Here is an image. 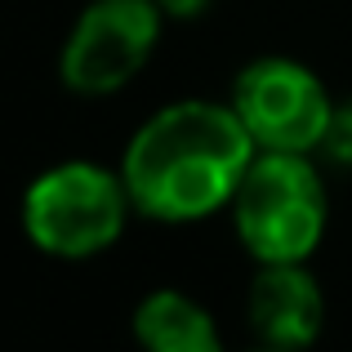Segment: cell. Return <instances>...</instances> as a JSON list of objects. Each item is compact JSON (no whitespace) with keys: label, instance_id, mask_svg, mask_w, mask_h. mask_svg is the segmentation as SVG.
<instances>
[{"label":"cell","instance_id":"277c9868","mask_svg":"<svg viewBox=\"0 0 352 352\" xmlns=\"http://www.w3.org/2000/svg\"><path fill=\"white\" fill-rule=\"evenodd\" d=\"M161 36L156 0H94L76 18L58 54V76L72 94H116L143 72Z\"/></svg>","mask_w":352,"mask_h":352},{"label":"cell","instance_id":"52a82bcc","mask_svg":"<svg viewBox=\"0 0 352 352\" xmlns=\"http://www.w3.org/2000/svg\"><path fill=\"white\" fill-rule=\"evenodd\" d=\"M134 339L143 352H223L210 312L179 290H156L138 303Z\"/></svg>","mask_w":352,"mask_h":352},{"label":"cell","instance_id":"6da1fadb","mask_svg":"<svg viewBox=\"0 0 352 352\" xmlns=\"http://www.w3.org/2000/svg\"><path fill=\"white\" fill-rule=\"evenodd\" d=\"M254 161V138L232 107L174 103L161 107L125 147L129 206L161 223H192L232 206V192Z\"/></svg>","mask_w":352,"mask_h":352},{"label":"cell","instance_id":"8992f818","mask_svg":"<svg viewBox=\"0 0 352 352\" xmlns=\"http://www.w3.org/2000/svg\"><path fill=\"white\" fill-rule=\"evenodd\" d=\"M245 317L267 348L299 352L321 335L326 299L312 272H303V263H263V272L250 285Z\"/></svg>","mask_w":352,"mask_h":352},{"label":"cell","instance_id":"5b68a950","mask_svg":"<svg viewBox=\"0 0 352 352\" xmlns=\"http://www.w3.org/2000/svg\"><path fill=\"white\" fill-rule=\"evenodd\" d=\"M232 112L263 152H312L330 120V94L303 63L254 58L232 80Z\"/></svg>","mask_w":352,"mask_h":352},{"label":"cell","instance_id":"ba28073f","mask_svg":"<svg viewBox=\"0 0 352 352\" xmlns=\"http://www.w3.org/2000/svg\"><path fill=\"white\" fill-rule=\"evenodd\" d=\"M317 152H326V161H335V165H352V98L330 107V120H326V134H321Z\"/></svg>","mask_w":352,"mask_h":352},{"label":"cell","instance_id":"7a4b0ae2","mask_svg":"<svg viewBox=\"0 0 352 352\" xmlns=\"http://www.w3.org/2000/svg\"><path fill=\"white\" fill-rule=\"evenodd\" d=\"M236 236L258 263H303L326 232V188L308 152H263L232 192Z\"/></svg>","mask_w":352,"mask_h":352},{"label":"cell","instance_id":"9c48e42d","mask_svg":"<svg viewBox=\"0 0 352 352\" xmlns=\"http://www.w3.org/2000/svg\"><path fill=\"white\" fill-rule=\"evenodd\" d=\"M206 5L210 0H156V9L170 18H197V14H206Z\"/></svg>","mask_w":352,"mask_h":352},{"label":"cell","instance_id":"3957f363","mask_svg":"<svg viewBox=\"0 0 352 352\" xmlns=\"http://www.w3.org/2000/svg\"><path fill=\"white\" fill-rule=\"evenodd\" d=\"M129 214L125 179L94 161H67L27 188L23 228L27 241L58 258H89L120 236Z\"/></svg>","mask_w":352,"mask_h":352},{"label":"cell","instance_id":"30bf717a","mask_svg":"<svg viewBox=\"0 0 352 352\" xmlns=\"http://www.w3.org/2000/svg\"><path fill=\"white\" fill-rule=\"evenodd\" d=\"M258 352H285V348H258Z\"/></svg>","mask_w":352,"mask_h":352}]
</instances>
